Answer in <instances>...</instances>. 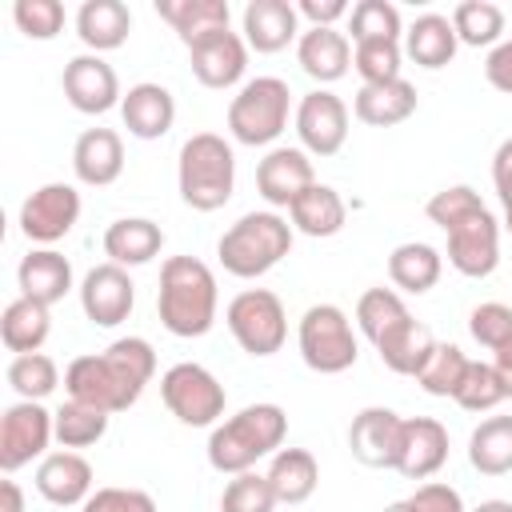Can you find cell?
<instances>
[{
    "instance_id": "cell-50",
    "label": "cell",
    "mask_w": 512,
    "mask_h": 512,
    "mask_svg": "<svg viewBox=\"0 0 512 512\" xmlns=\"http://www.w3.org/2000/svg\"><path fill=\"white\" fill-rule=\"evenodd\" d=\"M408 508L412 512H468L460 492L452 484H440V480H424L412 496H408Z\"/></svg>"
},
{
    "instance_id": "cell-53",
    "label": "cell",
    "mask_w": 512,
    "mask_h": 512,
    "mask_svg": "<svg viewBox=\"0 0 512 512\" xmlns=\"http://www.w3.org/2000/svg\"><path fill=\"white\" fill-rule=\"evenodd\" d=\"M492 184H496V196L504 208H512V136L496 148L492 156Z\"/></svg>"
},
{
    "instance_id": "cell-32",
    "label": "cell",
    "mask_w": 512,
    "mask_h": 512,
    "mask_svg": "<svg viewBox=\"0 0 512 512\" xmlns=\"http://www.w3.org/2000/svg\"><path fill=\"white\" fill-rule=\"evenodd\" d=\"M440 272H444V256L424 240H404L388 256V280L408 296L432 292L440 284Z\"/></svg>"
},
{
    "instance_id": "cell-44",
    "label": "cell",
    "mask_w": 512,
    "mask_h": 512,
    "mask_svg": "<svg viewBox=\"0 0 512 512\" xmlns=\"http://www.w3.org/2000/svg\"><path fill=\"white\" fill-rule=\"evenodd\" d=\"M276 504L264 472H236L220 492V512H276Z\"/></svg>"
},
{
    "instance_id": "cell-6",
    "label": "cell",
    "mask_w": 512,
    "mask_h": 512,
    "mask_svg": "<svg viewBox=\"0 0 512 512\" xmlns=\"http://www.w3.org/2000/svg\"><path fill=\"white\" fill-rule=\"evenodd\" d=\"M292 112V88L280 76H256L244 80L240 92L228 104V132L236 144L268 148L284 128Z\"/></svg>"
},
{
    "instance_id": "cell-18",
    "label": "cell",
    "mask_w": 512,
    "mask_h": 512,
    "mask_svg": "<svg viewBox=\"0 0 512 512\" xmlns=\"http://www.w3.org/2000/svg\"><path fill=\"white\" fill-rule=\"evenodd\" d=\"M312 184L316 172L304 148H268L264 160L256 164V192L264 196V204H272V212L292 208L300 192H308Z\"/></svg>"
},
{
    "instance_id": "cell-9",
    "label": "cell",
    "mask_w": 512,
    "mask_h": 512,
    "mask_svg": "<svg viewBox=\"0 0 512 512\" xmlns=\"http://www.w3.org/2000/svg\"><path fill=\"white\" fill-rule=\"evenodd\" d=\"M160 400H164V408L180 424H188V428H216L220 416H224L228 392H224V384L204 364L180 360V364H172L160 376Z\"/></svg>"
},
{
    "instance_id": "cell-2",
    "label": "cell",
    "mask_w": 512,
    "mask_h": 512,
    "mask_svg": "<svg viewBox=\"0 0 512 512\" xmlns=\"http://www.w3.org/2000/svg\"><path fill=\"white\" fill-rule=\"evenodd\" d=\"M216 308H220V292H216V276H212V268L204 260H196V256H168L160 264L156 312H160V324L172 336L196 340V336L212 332Z\"/></svg>"
},
{
    "instance_id": "cell-28",
    "label": "cell",
    "mask_w": 512,
    "mask_h": 512,
    "mask_svg": "<svg viewBox=\"0 0 512 512\" xmlns=\"http://www.w3.org/2000/svg\"><path fill=\"white\" fill-rule=\"evenodd\" d=\"M156 16L172 24L184 48L200 44L212 32H224L232 20L228 0H156Z\"/></svg>"
},
{
    "instance_id": "cell-17",
    "label": "cell",
    "mask_w": 512,
    "mask_h": 512,
    "mask_svg": "<svg viewBox=\"0 0 512 512\" xmlns=\"http://www.w3.org/2000/svg\"><path fill=\"white\" fill-rule=\"evenodd\" d=\"M188 64H192V76L212 88V92H224V88H236L248 72V44L240 32L224 28V32H212L204 36L200 44L188 48Z\"/></svg>"
},
{
    "instance_id": "cell-39",
    "label": "cell",
    "mask_w": 512,
    "mask_h": 512,
    "mask_svg": "<svg viewBox=\"0 0 512 512\" xmlns=\"http://www.w3.org/2000/svg\"><path fill=\"white\" fill-rule=\"evenodd\" d=\"M412 312H408V304H404V296L396 292V288H368L360 300H356V324H360V332L376 344V340H384L396 324H404Z\"/></svg>"
},
{
    "instance_id": "cell-19",
    "label": "cell",
    "mask_w": 512,
    "mask_h": 512,
    "mask_svg": "<svg viewBox=\"0 0 512 512\" xmlns=\"http://www.w3.org/2000/svg\"><path fill=\"white\" fill-rule=\"evenodd\" d=\"M240 36L248 52H284L292 40H300V12L288 0H248L240 12Z\"/></svg>"
},
{
    "instance_id": "cell-57",
    "label": "cell",
    "mask_w": 512,
    "mask_h": 512,
    "mask_svg": "<svg viewBox=\"0 0 512 512\" xmlns=\"http://www.w3.org/2000/svg\"><path fill=\"white\" fill-rule=\"evenodd\" d=\"M384 512H412V508H408V500H396V504H388Z\"/></svg>"
},
{
    "instance_id": "cell-30",
    "label": "cell",
    "mask_w": 512,
    "mask_h": 512,
    "mask_svg": "<svg viewBox=\"0 0 512 512\" xmlns=\"http://www.w3.org/2000/svg\"><path fill=\"white\" fill-rule=\"evenodd\" d=\"M456 48H460L456 28H452V20L440 16V12H424V16H416L412 28L404 32V56H408L412 64L428 68V72L452 64Z\"/></svg>"
},
{
    "instance_id": "cell-11",
    "label": "cell",
    "mask_w": 512,
    "mask_h": 512,
    "mask_svg": "<svg viewBox=\"0 0 512 512\" xmlns=\"http://www.w3.org/2000/svg\"><path fill=\"white\" fill-rule=\"evenodd\" d=\"M76 220H80V192L64 180L40 184L20 204V232L40 248H52L56 240H64L76 228Z\"/></svg>"
},
{
    "instance_id": "cell-35",
    "label": "cell",
    "mask_w": 512,
    "mask_h": 512,
    "mask_svg": "<svg viewBox=\"0 0 512 512\" xmlns=\"http://www.w3.org/2000/svg\"><path fill=\"white\" fill-rule=\"evenodd\" d=\"M52 332V316H48V304H36L28 296H16L4 316H0V340L8 352L24 356V352H40V344L48 340Z\"/></svg>"
},
{
    "instance_id": "cell-37",
    "label": "cell",
    "mask_w": 512,
    "mask_h": 512,
    "mask_svg": "<svg viewBox=\"0 0 512 512\" xmlns=\"http://www.w3.org/2000/svg\"><path fill=\"white\" fill-rule=\"evenodd\" d=\"M448 20L456 28V40L468 48H496L504 36V8L492 0H460Z\"/></svg>"
},
{
    "instance_id": "cell-47",
    "label": "cell",
    "mask_w": 512,
    "mask_h": 512,
    "mask_svg": "<svg viewBox=\"0 0 512 512\" xmlns=\"http://www.w3.org/2000/svg\"><path fill=\"white\" fill-rule=\"evenodd\" d=\"M12 20L28 40H52L64 28V4L60 0H16Z\"/></svg>"
},
{
    "instance_id": "cell-12",
    "label": "cell",
    "mask_w": 512,
    "mask_h": 512,
    "mask_svg": "<svg viewBox=\"0 0 512 512\" xmlns=\"http://www.w3.org/2000/svg\"><path fill=\"white\" fill-rule=\"evenodd\" d=\"M292 124H296L300 148L308 156H320V160L336 156L348 140V104L328 88H312L300 96Z\"/></svg>"
},
{
    "instance_id": "cell-34",
    "label": "cell",
    "mask_w": 512,
    "mask_h": 512,
    "mask_svg": "<svg viewBox=\"0 0 512 512\" xmlns=\"http://www.w3.org/2000/svg\"><path fill=\"white\" fill-rule=\"evenodd\" d=\"M264 476L280 504H304L320 484V464L308 448H280Z\"/></svg>"
},
{
    "instance_id": "cell-49",
    "label": "cell",
    "mask_w": 512,
    "mask_h": 512,
    "mask_svg": "<svg viewBox=\"0 0 512 512\" xmlns=\"http://www.w3.org/2000/svg\"><path fill=\"white\" fill-rule=\"evenodd\" d=\"M80 512H156V500L144 492V488H120V484H108V488H96Z\"/></svg>"
},
{
    "instance_id": "cell-8",
    "label": "cell",
    "mask_w": 512,
    "mask_h": 512,
    "mask_svg": "<svg viewBox=\"0 0 512 512\" xmlns=\"http://www.w3.org/2000/svg\"><path fill=\"white\" fill-rule=\"evenodd\" d=\"M224 324H228L232 340L256 360L276 356L288 340V312H284V300L272 288L236 292L224 308Z\"/></svg>"
},
{
    "instance_id": "cell-33",
    "label": "cell",
    "mask_w": 512,
    "mask_h": 512,
    "mask_svg": "<svg viewBox=\"0 0 512 512\" xmlns=\"http://www.w3.org/2000/svg\"><path fill=\"white\" fill-rule=\"evenodd\" d=\"M376 352H380V364L388 368V372H396V376H416L420 368H424V360L432 356V348H436V336H432V328L428 324H420V320H404V324H396L384 340H376L372 344Z\"/></svg>"
},
{
    "instance_id": "cell-46",
    "label": "cell",
    "mask_w": 512,
    "mask_h": 512,
    "mask_svg": "<svg viewBox=\"0 0 512 512\" xmlns=\"http://www.w3.org/2000/svg\"><path fill=\"white\" fill-rule=\"evenodd\" d=\"M424 212H428V220H432L440 232H448V228H456L460 220L484 212V200H480V192L468 188V184H448V188H440V192L424 204Z\"/></svg>"
},
{
    "instance_id": "cell-26",
    "label": "cell",
    "mask_w": 512,
    "mask_h": 512,
    "mask_svg": "<svg viewBox=\"0 0 512 512\" xmlns=\"http://www.w3.org/2000/svg\"><path fill=\"white\" fill-rule=\"evenodd\" d=\"M16 284H20V296L52 308L72 292V260L56 248H32L16 268Z\"/></svg>"
},
{
    "instance_id": "cell-38",
    "label": "cell",
    "mask_w": 512,
    "mask_h": 512,
    "mask_svg": "<svg viewBox=\"0 0 512 512\" xmlns=\"http://www.w3.org/2000/svg\"><path fill=\"white\" fill-rule=\"evenodd\" d=\"M108 412L92 408V404H80V400H64L56 412H52V428H56V440L60 448H92L104 440L108 432Z\"/></svg>"
},
{
    "instance_id": "cell-54",
    "label": "cell",
    "mask_w": 512,
    "mask_h": 512,
    "mask_svg": "<svg viewBox=\"0 0 512 512\" xmlns=\"http://www.w3.org/2000/svg\"><path fill=\"white\" fill-rule=\"evenodd\" d=\"M492 368H496V376H500V384H504V396L512 400V336L492 352Z\"/></svg>"
},
{
    "instance_id": "cell-5",
    "label": "cell",
    "mask_w": 512,
    "mask_h": 512,
    "mask_svg": "<svg viewBox=\"0 0 512 512\" xmlns=\"http://www.w3.org/2000/svg\"><path fill=\"white\" fill-rule=\"evenodd\" d=\"M292 224L280 212H244L216 244V256L228 276L236 280H256L272 272L288 252H292Z\"/></svg>"
},
{
    "instance_id": "cell-10",
    "label": "cell",
    "mask_w": 512,
    "mask_h": 512,
    "mask_svg": "<svg viewBox=\"0 0 512 512\" xmlns=\"http://www.w3.org/2000/svg\"><path fill=\"white\" fill-rule=\"evenodd\" d=\"M56 440L52 412L40 400H16L0 416V468L12 476L16 468L44 460L48 444Z\"/></svg>"
},
{
    "instance_id": "cell-41",
    "label": "cell",
    "mask_w": 512,
    "mask_h": 512,
    "mask_svg": "<svg viewBox=\"0 0 512 512\" xmlns=\"http://www.w3.org/2000/svg\"><path fill=\"white\" fill-rule=\"evenodd\" d=\"M8 384L20 400H44L48 392H56L60 384V368L52 356L44 352H24V356H12L8 364Z\"/></svg>"
},
{
    "instance_id": "cell-1",
    "label": "cell",
    "mask_w": 512,
    "mask_h": 512,
    "mask_svg": "<svg viewBox=\"0 0 512 512\" xmlns=\"http://www.w3.org/2000/svg\"><path fill=\"white\" fill-rule=\"evenodd\" d=\"M152 376H156L152 344L144 336H120L96 356H76L64 368V388H68V400H80L116 416L140 400Z\"/></svg>"
},
{
    "instance_id": "cell-4",
    "label": "cell",
    "mask_w": 512,
    "mask_h": 512,
    "mask_svg": "<svg viewBox=\"0 0 512 512\" xmlns=\"http://www.w3.org/2000/svg\"><path fill=\"white\" fill-rule=\"evenodd\" d=\"M176 188L180 200L196 212H216L232 200L236 188V156L232 144L216 132H196L180 144L176 160Z\"/></svg>"
},
{
    "instance_id": "cell-40",
    "label": "cell",
    "mask_w": 512,
    "mask_h": 512,
    "mask_svg": "<svg viewBox=\"0 0 512 512\" xmlns=\"http://www.w3.org/2000/svg\"><path fill=\"white\" fill-rule=\"evenodd\" d=\"M468 364H472V360L464 356V348H456V344H440V340H436L432 356H428L424 368L416 372V384H420L428 396H456V388L464 384Z\"/></svg>"
},
{
    "instance_id": "cell-16",
    "label": "cell",
    "mask_w": 512,
    "mask_h": 512,
    "mask_svg": "<svg viewBox=\"0 0 512 512\" xmlns=\"http://www.w3.org/2000/svg\"><path fill=\"white\" fill-rule=\"evenodd\" d=\"M400 432L404 416L392 408H360L348 424V448L364 468H396L400 460Z\"/></svg>"
},
{
    "instance_id": "cell-24",
    "label": "cell",
    "mask_w": 512,
    "mask_h": 512,
    "mask_svg": "<svg viewBox=\"0 0 512 512\" xmlns=\"http://www.w3.org/2000/svg\"><path fill=\"white\" fill-rule=\"evenodd\" d=\"M296 64L324 88L352 68V40L340 28H308L296 40Z\"/></svg>"
},
{
    "instance_id": "cell-29",
    "label": "cell",
    "mask_w": 512,
    "mask_h": 512,
    "mask_svg": "<svg viewBox=\"0 0 512 512\" xmlns=\"http://www.w3.org/2000/svg\"><path fill=\"white\" fill-rule=\"evenodd\" d=\"M128 32H132V12L124 0H84L76 12V36L96 56L120 48Z\"/></svg>"
},
{
    "instance_id": "cell-58",
    "label": "cell",
    "mask_w": 512,
    "mask_h": 512,
    "mask_svg": "<svg viewBox=\"0 0 512 512\" xmlns=\"http://www.w3.org/2000/svg\"><path fill=\"white\" fill-rule=\"evenodd\" d=\"M500 228L512 236V208H504V220H500Z\"/></svg>"
},
{
    "instance_id": "cell-56",
    "label": "cell",
    "mask_w": 512,
    "mask_h": 512,
    "mask_svg": "<svg viewBox=\"0 0 512 512\" xmlns=\"http://www.w3.org/2000/svg\"><path fill=\"white\" fill-rule=\"evenodd\" d=\"M472 512H512V500H480Z\"/></svg>"
},
{
    "instance_id": "cell-14",
    "label": "cell",
    "mask_w": 512,
    "mask_h": 512,
    "mask_svg": "<svg viewBox=\"0 0 512 512\" xmlns=\"http://www.w3.org/2000/svg\"><path fill=\"white\" fill-rule=\"evenodd\" d=\"M444 236H448V264L460 276L484 280V276L496 272V264H500V220L488 208L468 216V220H460Z\"/></svg>"
},
{
    "instance_id": "cell-55",
    "label": "cell",
    "mask_w": 512,
    "mask_h": 512,
    "mask_svg": "<svg viewBox=\"0 0 512 512\" xmlns=\"http://www.w3.org/2000/svg\"><path fill=\"white\" fill-rule=\"evenodd\" d=\"M0 512H24V492L16 480H0Z\"/></svg>"
},
{
    "instance_id": "cell-23",
    "label": "cell",
    "mask_w": 512,
    "mask_h": 512,
    "mask_svg": "<svg viewBox=\"0 0 512 512\" xmlns=\"http://www.w3.org/2000/svg\"><path fill=\"white\" fill-rule=\"evenodd\" d=\"M72 172L88 188H108L124 172V140L116 128H84L72 144Z\"/></svg>"
},
{
    "instance_id": "cell-52",
    "label": "cell",
    "mask_w": 512,
    "mask_h": 512,
    "mask_svg": "<svg viewBox=\"0 0 512 512\" xmlns=\"http://www.w3.org/2000/svg\"><path fill=\"white\" fill-rule=\"evenodd\" d=\"M296 12L304 20H312V28H336L340 16H352L348 0H300Z\"/></svg>"
},
{
    "instance_id": "cell-21",
    "label": "cell",
    "mask_w": 512,
    "mask_h": 512,
    "mask_svg": "<svg viewBox=\"0 0 512 512\" xmlns=\"http://www.w3.org/2000/svg\"><path fill=\"white\" fill-rule=\"evenodd\" d=\"M36 492L56 508H80L96 492L92 488V464L72 448L48 452L36 468Z\"/></svg>"
},
{
    "instance_id": "cell-13",
    "label": "cell",
    "mask_w": 512,
    "mask_h": 512,
    "mask_svg": "<svg viewBox=\"0 0 512 512\" xmlns=\"http://www.w3.org/2000/svg\"><path fill=\"white\" fill-rule=\"evenodd\" d=\"M60 88H64L68 104L76 112H84V116H104L108 108H120V100H124L116 68L96 52L72 56L64 64V72H60Z\"/></svg>"
},
{
    "instance_id": "cell-45",
    "label": "cell",
    "mask_w": 512,
    "mask_h": 512,
    "mask_svg": "<svg viewBox=\"0 0 512 512\" xmlns=\"http://www.w3.org/2000/svg\"><path fill=\"white\" fill-rule=\"evenodd\" d=\"M400 60H404L400 40H368V44H352V68L360 72L364 84L400 80Z\"/></svg>"
},
{
    "instance_id": "cell-22",
    "label": "cell",
    "mask_w": 512,
    "mask_h": 512,
    "mask_svg": "<svg viewBox=\"0 0 512 512\" xmlns=\"http://www.w3.org/2000/svg\"><path fill=\"white\" fill-rule=\"evenodd\" d=\"M120 120H124L128 136H136V140H160V136H168L172 124H176V100H172V92H168L164 84L140 80V84H132V88L124 92V100H120Z\"/></svg>"
},
{
    "instance_id": "cell-31",
    "label": "cell",
    "mask_w": 512,
    "mask_h": 512,
    "mask_svg": "<svg viewBox=\"0 0 512 512\" xmlns=\"http://www.w3.org/2000/svg\"><path fill=\"white\" fill-rule=\"evenodd\" d=\"M288 220H292V228L296 232H304V236H312V240H328V236H336L340 228H344V220H348V204L340 200V192L332 188V184H312L308 192H300V200L288 208Z\"/></svg>"
},
{
    "instance_id": "cell-48",
    "label": "cell",
    "mask_w": 512,
    "mask_h": 512,
    "mask_svg": "<svg viewBox=\"0 0 512 512\" xmlns=\"http://www.w3.org/2000/svg\"><path fill=\"white\" fill-rule=\"evenodd\" d=\"M468 332H472V340H476L480 348L496 352V348L512 336V308L500 304V300H484V304H476L472 316H468Z\"/></svg>"
},
{
    "instance_id": "cell-27",
    "label": "cell",
    "mask_w": 512,
    "mask_h": 512,
    "mask_svg": "<svg viewBox=\"0 0 512 512\" xmlns=\"http://www.w3.org/2000/svg\"><path fill=\"white\" fill-rule=\"evenodd\" d=\"M416 112V84L400 80H384V84H360L356 100H352V116L368 128H392L404 124Z\"/></svg>"
},
{
    "instance_id": "cell-3",
    "label": "cell",
    "mask_w": 512,
    "mask_h": 512,
    "mask_svg": "<svg viewBox=\"0 0 512 512\" xmlns=\"http://www.w3.org/2000/svg\"><path fill=\"white\" fill-rule=\"evenodd\" d=\"M284 436H288V412L280 404H272V400L248 404V408H240L236 416H228L212 428L208 464L224 476L252 472L256 460L276 456L284 448Z\"/></svg>"
},
{
    "instance_id": "cell-43",
    "label": "cell",
    "mask_w": 512,
    "mask_h": 512,
    "mask_svg": "<svg viewBox=\"0 0 512 512\" xmlns=\"http://www.w3.org/2000/svg\"><path fill=\"white\" fill-rule=\"evenodd\" d=\"M452 400H456L464 412H492L496 404H504L508 396H504V384H500L492 360H472L468 372H464V384L456 388Z\"/></svg>"
},
{
    "instance_id": "cell-36",
    "label": "cell",
    "mask_w": 512,
    "mask_h": 512,
    "mask_svg": "<svg viewBox=\"0 0 512 512\" xmlns=\"http://www.w3.org/2000/svg\"><path fill=\"white\" fill-rule=\"evenodd\" d=\"M468 464L480 476L512 472V416H488L468 436Z\"/></svg>"
},
{
    "instance_id": "cell-42",
    "label": "cell",
    "mask_w": 512,
    "mask_h": 512,
    "mask_svg": "<svg viewBox=\"0 0 512 512\" xmlns=\"http://www.w3.org/2000/svg\"><path fill=\"white\" fill-rule=\"evenodd\" d=\"M348 32H352V44L400 40V36H404V28H400V8L388 4V0H360V4H352Z\"/></svg>"
},
{
    "instance_id": "cell-51",
    "label": "cell",
    "mask_w": 512,
    "mask_h": 512,
    "mask_svg": "<svg viewBox=\"0 0 512 512\" xmlns=\"http://www.w3.org/2000/svg\"><path fill=\"white\" fill-rule=\"evenodd\" d=\"M484 76H488V84H492L496 92L512 96V40H500V44L488 52V60H484Z\"/></svg>"
},
{
    "instance_id": "cell-15",
    "label": "cell",
    "mask_w": 512,
    "mask_h": 512,
    "mask_svg": "<svg viewBox=\"0 0 512 512\" xmlns=\"http://www.w3.org/2000/svg\"><path fill=\"white\" fill-rule=\"evenodd\" d=\"M136 304V284L128 276V268L120 264H96L84 280H80V308L96 328H116L132 316Z\"/></svg>"
},
{
    "instance_id": "cell-20",
    "label": "cell",
    "mask_w": 512,
    "mask_h": 512,
    "mask_svg": "<svg viewBox=\"0 0 512 512\" xmlns=\"http://www.w3.org/2000/svg\"><path fill=\"white\" fill-rule=\"evenodd\" d=\"M448 460V428L432 416H404L396 472L404 480H432Z\"/></svg>"
},
{
    "instance_id": "cell-7",
    "label": "cell",
    "mask_w": 512,
    "mask_h": 512,
    "mask_svg": "<svg viewBox=\"0 0 512 512\" xmlns=\"http://www.w3.org/2000/svg\"><path fill=\"white\" fill-rule=\"evenodd\" d=\"M296 348H300V360L320 372V376H336V372H348L360 356V340L352 332V320L344 308L336 304H312L300 324H296Z\"/></svg>"
},
{
    "instance_id": "cell-25",
    "label": "cell",
    "mask_w": 512,
    "mask_h": 512,
    "mask_svg": "<svg viewBox=\"0 0 512 512\" xmlns=\"http://www.w3.org/2000/svg\"><path fill=\"white\" fill-rule=\"evenodd\" d=\"M164 248V228L148 216H120L104 228V256L120 268L152 264Z\"/></svg>"
}]
</instances>
